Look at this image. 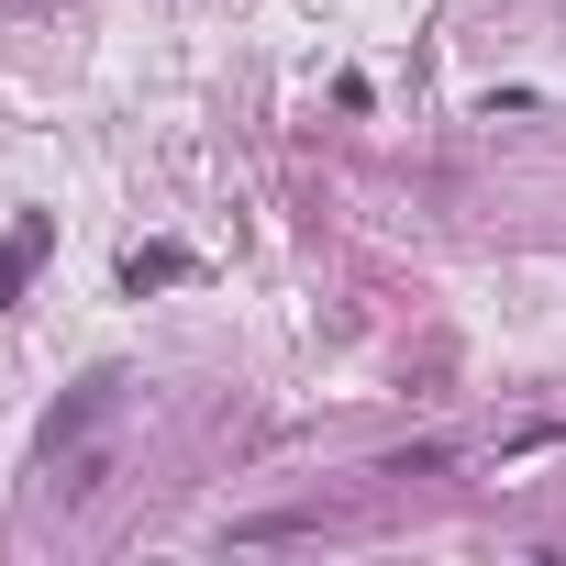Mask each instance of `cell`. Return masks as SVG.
Segmentation results:
<instances>
[{
  "label": "cell",
  "instance_id": "cell-1",
  "mask_svg": "<svg viewBox=\"0 0 566 566\" xmlns=\"http://www.w3.org/2000/svg\"><path fill=\"white\" fill-rule=\"evenodd\" d=\"M45 244H56V222H45V211H23L12 233H0V301H23V290H34V266H45Z\"/></svg>",
  "mask_w": 566,
  "mask_h": 566
},
{
  "label": "cell",
  "instance_id": "cell-2",
  "mask_svg": "<svg viewBox=\"0 0 566 566\" xmlns=\"http://www.w3.org/2000/svg\"><path fill=\"white\" fill-rule=\"evenodd\" d=\"M101 411H112V378H90V389H78V400H67L56 422H45V455H56V444H78V433H90Z\"/></svg>",
  "mask_w": 566,
  "mask_h": 566
}]
</instances>
